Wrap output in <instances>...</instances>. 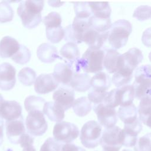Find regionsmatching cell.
Wrapping results in <instances>:
<instances>
[{
  "instance_id": "8d00e7d4",
  "label": "cell",
  "mask_w": 151,
  "mask_h": 151,
  "mask_svg": "<svg viewBox=\"0 0 151 151\" xmlns=\"http://www.w3.org/2000/svg\"><path fill=\"white\" fill-rule=\"evenodd\" d=\"M14 17V11L8 1L0 2V22L11 21Z\"/></svg>"
},
{
  "instance_id": "f35d334b",
  "label": "cell",
  "mask_w": 151,
  "mask_h": 151,
  "mask_svg": "<svg viewBox=\"0 0 151 151\" xmlns=\"http://www.w3.org/2000/svg\"><path fill=\"white\" fill-rule=\"evenodd\" d=\"M46 28L60 27L62 22L61 15L57 12H51L43 18Z\"/></svg>"
},
{
  "instance_id": "9a60e30c",
  "label": "cell",
  "mask_w": 151,
  "mask_h": 151,
  "mask_svg": "<svg viewBox=\"0 0 151 151\" xmlns=\"http://www.w3.org/2000/svg\"><path fill=\"white\" fill-rule=\"evenodd\" d=\"M123 64V58L116 50L106 49L104 51L103 67L109 73H114L118 71Z\"/></svg>"
},
{
  "instance_id": "8992f818",
  "label": "cell",
  "mask_w": 151,
  "mask_h": 151,
  "mask_svg": "<svg viewBox=\"0 0 151 151\" xmlns=\"http://www.w3.org/2000/svg\"><path fill=\"white\" fill-rule=\"evenodd\" d=\"M101 126L94 120L86 122L81 128L80 139L82 145L87 148L93 149L99 143L101 136Z\"/></svg>"
},
{
  "instance_id": "f907efd6",
  "label": "cell",
  "mask_w": 151,
  "mask_h": 151,
  "mask_svg": "<svg viewBox=\"0 0 151 151\" xmlns=\"http://www.w3.org/2000/svg\"><path fill=\"white\" fill-rule=\"evenodd\" d=\"M122 151H132V150L130 149H123Z\"/></svg>"
},
{
  "instance_id": "30bf717a",
  "label": "cell",
  "mask_w": 151,
  "mask_h": 151,
  "mask_svg": "<svg viewBox=\"0 0 151 151\" xmlns=\"http://www.w3.org/2000/svg\"><path fill=\"white\" fill-rule=\"evenodd\" d=\"M93 110L97 116L99 124L106 128H111L115 126L117 122L118 116L114 108L106 106L103 103L94 104Z\"/></svg>"
},
{
  "instance_id": "8fae6325",
  "label": "cell",
  "mask_w": 151,
  "mask_h": 151,
  "mask_svg": "<svg viewBox=\"0 0 151 151\" xmlns=\"http://www.w3.org/2000/svg\"><path fill=\"white\" fill-rule=\"evenodd\" d=\"M74 91L69 86L60 87L53 94L54 102L65 111L68 110L74 101Z\"/></svg>"
},
{
  "instance_id": "e0dca14e",
  "label": "cell",
  "mask_w": 151,
  "mask_h": 151,
  "mask_svg": "<svg viewBox=\"0 0 151 151\" xmlns=\"http://www.w3.org/2000/svg\"><path fill=\"white\" fill-rule=\"evenodd\" d=\"M107 37L108 31L99 32L90 27L83 35V42L87 44L90 48L100 50L107 40Z\"/></svg>"
},
{
  "instance_id": "ee69618b",
  "label": "cell",
  "mask_w": 151,
  "mask_h": 151,
  "mask_svg": "<svg viewBox=\"0 0 151 151\" xmlns=\"http://www.w3.org/2000/svg\"><path fill=\"white\" fill-rule=\"evenodd\" d=\"M34 138L29 134L28 133H25L19 139L18 144H20L21 147H24L29 145H32L34 143Z\"/></svg>"
},
{
  "instance_id": "f546056e",
  "label": "cell",
  "mask_w": 151,
  "mask_h": 151,
  "mask_svg": "<svg viewBox=\"0 0 151 151\" xmlns=\"http://www.w3.org/2000/svg\"><path fill=\"white\" fill-rule=\"evenodd\" d=\"M91 9L92 15L100 18H110L111 8L107 2H88Z\"/></svg>"
},
{
  "instance_id": "836d02e7",
  "label": "cell",
  "mask_w": 151,
  "mask_h": 151,
  "mask_svg": "<svg viewBox=\"0 0 151 151\" xmlns=\"http://www.w3.org/2000/svg\"><path fill=\"white\" fill-rule=\"evenodd\" d=\"M19 81L24 86H29L32 85L36 79V73L29 67L22 68L18 74Z\"/></svg>"
},
{
  "instance_id": "ffe728a7",
  "label": "cell",
  "mask_w": 151,
  "mask_h": 151,
  "mask_svg": "<svg viewBox=\"0 0 151 151\" xmlns=\"http://www.w3.org/2000/svg\"><path fill=\"white\" fill-rule=\"evenodd\" d=\"M38 59L45 63H51L57 59H61L58 54L55 46L49 43H43L38 46L37 50Z\"/></svg>"
},
{
  "instance_id": "d590c367",
  "label": "cell",
  "mask_w": 151,
  "mask_h": 151,
  "mask_svg": "<svg viewBox=\"0 0 151 151\" xmlns=\"http://www.w3.org/2000/svg\"><path fill=\"white\" fill-rule=\"evenodd\" d=\"M31 54L29 50L25 45L20 44L18 51L11 57V59L17 64H25L31 58Z\"/></svg>"
},
{
  "instance_id": "d6a6232c",
  "label": "cell",
  "mask_w": 151,
  "mask_h": 151,
  "mask_svg": "<svg viewBox=\"0 0 151 151\" xmlns=\"http://www.w3.org/2000/svg\"><path fill=\"white\" fill-rule=\"evenodd\" d=\"M45 103V99L41 97L29 96L25 100L24 106L28 112L32 110H40L42 111L43 107Z\"/></svg>"
},
{
  "instance_id": "5b68a950",
  "label": "cell",
  "mask_w": 151,
  "mask_h": 151,
  "mask_svg": "<svg viewBox=\"0 0 151 151\" xmlns=\"http://www.w3.org/2000/svg\"><path fill=\"white\" fill-rule=\"evenodd\" d=\"M134 98L132 85H126L108 92L103 103L107 107L114 108L120 105L126 106L133 103Z\"/></svg>"
},
{
  "instance_id": "5bb4252c",
  "label": "cell",
  "mask_w": 151,
  "mask_h": 151,
  "mask_svg": "<svg viewBox=\"0 0 151 151\" xmlns=\"http://www.w3.org/2000/svg\"><path fill=\"white\" fill-rule=\"evenodd\" d=\"M34 83L35 91L40 94L51 92L55 90L59 85L52 74H41L38 76Z\"/></svg>"
},
{
  "instance_id": "ba28073f",
  "label": "cell",
  "mask_w": 151,
  "mask_h": 151,
  "mask_svg": "<svg viewBox=\"0 0 151 151\" xmlns=\"http://www.w3.org/2000/svg\"><path fill=\"white\" fill-rule=\"evenodd\" d=\"M27 132L32 136L43 135L48 129V124L42 111L32 110L28 112L25 120Z\"/></svg>"
},
{
  "instance_id": "f6af8a7d",
  "label": "cell",
  "mask_w": 151,
  "mask_h": 151,
  "mask_svg": "<svg viewBox=\"0 0 151 151\" xmlns=\"http://www.w3.org/2000/svg\"><path fill=\"white\" fill-rule=\"evenodd\" d=\"M62 151H86V150L73 143H65L63 146Z\"/></svg>"
},
{
  "instance_id": "4dcf8cb0",
  "label": "cell",
  "mask_w": 151,
  "mask_h": 151,
  "mask_svg": "<svg viewBox=\"0 0 151 151\" xmlns=\"http://www.w3.org/2000/svg\"><path fill=\"white\" fill-rule=\"evenodd\" d=\"M72 107L76 115L79 117H84L91 111V103L87 97H81L74 100Z\"/></svg>"
},
{
  "instance_id": "52a82bcc",
  "label": "cell",
  "mask_w": 151,
  "mask_h": 151,
  "mask_svg": "<svg viewBox=\"0 0 151 151\" xmlns=\"http://www.w3.org/2000/svg\"><path fill=\"white\" fill-rule=\"evenodd\" d=\"M99 144L103 151H119L122 146V129L118 126L105 129Z\"/></svg>"
},
{
  "instance_id": "681fc988",
  "label": "cell",
  "mask_w": 151,
  "mask_h": 151,
  "mask_svg": "<svg viewBox=\"0 0 151 151\" xmlns=\"http://www.w3.org/2000/svg\"><path fill=\"white\" fill-rule=\"evenodd\" d=\"M5 151H13L11 148H8V149H6V150Z\"/></svg>"
},
{
  "instance_id": "ab89813d",
  "label": "cell",
  "mask_w": 151,
  "mask_h": 151,
  "mask_svg": "<svg viewBox=\"0 0 151 151\" xmlns=\"http://www.w3.org/2000/svg\"><path fill=\"white\" fill-rule=\"evenodd\" d=\"M151 135L147 133L137 139L134 146V151H150Z\"/></svg>"
},
{
  "instance_id": "d6986e66",
  "label": "cell",
  "mask_w": 151,
  "mask_h": 151,
  "mask_svg": "<svg viewBox=\"0 0 151 151\" xmlns=\"http://www.w3.org/2000/svg\"><path fill=\"white\" fill-rule=\"evenodd\" d=\"M74 71L73 68L66 63H58L54 68L52 75L55 80L64 86H69Z\"/></svg>"
},
{
  "instance_id": "cb8c5ba5",
  "label": "cell",
  "mask_w": 151,
  "mask_h": 151,
  "mask_svg": "<svg viewBox=\"0 0 151 151\" xmlns=\"http://www.w3.org/2000/svg\"><path fill=\"white\" fill-rule=\"evenodd\" d=\"M110 85V77L109 74L103 71L97 73L90 80V88L98 91H107Z\"/></svg>"
},
{
  "instance_id": "44dd1931",
  "label": "cell",
  "mask_w": 151,
  "mask_h": 151,
  "mask_svg": "<svg viewBox=\"0 0 151 151\" xmlns=\"http://www.w3.org/2000/svg\"><path fill=\"white\" fill-rule=\"evenodd\" d=\"M122 55L123 61V65L132 71L137 68L143 58L142 51L137 48H132Z\"/></svg>"
},
{
  "instance_id": "3957f363",
  "label": "cell",
  "mask_w": 151,
  "mask_h": 151,
  "mask_svg": "<svg viewBox=\"0 0 151 151\" xmlns=\"http://www.w3.org/2000/svg\"><path fill=\"white\" fill-rule=\"evenodd\" d=\"M132 31V25L127 20L119 19L112 24L108 31L107 37L108 41L112 48L117 50L124 47L126 44Z\"/></svg>"
},
{
  "instance_id": "7402d4cb",
  "label": "cell",
  "mask_w": 151,
  "mask_h": 151,
  "mask_svg": "<svg viewBox=\"0 0 151 151\" xmlns=\"http://www.w3.org/2000/svg\"><path fill=\"white\" fill-rule=\"evenodd\" d=\"M20 44L13 37L5 36L0 41V57L2 58L12 57L19 50Z\"/></svg>"
},
{
  "instance_id": "7a4b0ae2",
  "label": "cell",
  "mask_w": 151,
  "mask_h": 151,
  "mask_svg": "<svg viewBox=\"0 0 151 151\" xmlns=\"http://www.w3.org/2000/svg\"><path fill=\"white\" fill-rule=\"evenodd\" d=\"M104 50L87 48L78 61L75 73H79L80 69L85 73H97L101 71L104 69Z\"/></svg>"
},
{
  "instance_id": "bcb514c9",
  "label": "cell",
  "mask_w": 151,
  "mask_h": 151,
  "mask_svg": "<svg viewBox=\"0 0 151 151\" xmlns=\"http://www.w3.org/2000/svg\"><path fill=\"white\" fill-rule=\"evenodd\" d=\"M4 122L3 119L0 118V146L2 144L4 138Z\"/></svg>"
},
{
  "instance_id": "f1b7e54d",
  "label": "cell",
  "mask_w": 151,
  "mask_h": 151,
  "mask_svg": "<svg viewBox=\"0 0 151 151\" xmlns=\"http://www.w3.org/2000/svg\"><path fill=\"white\" fill-rule=\"evenodd\" d=\"M150 94L143 97L140 100L138 107V113L139 115V119L140 122L149 127H150Z\"/></svg>"
},
{
  "instance_id": "ac0fdd59",
  "label": "cell",
  "mask_w": 151,
  "mask_h": 151,
  "mask_svg": "<svg viewBox=\"0 0 151 151\" xmlns=\"http://www.w3.org/2000/svg\"><path fill=\"white\" fill-rule=\"evenodd\" d=\"M62 59L64 58L66 64L70 65L74 72L76 71L77 64L80 60V50L77 45L72 42L65 44L60 50Z\"/></svg>"
},
{
  "instance_id": "74e56055",
  "label": "cell",
  "mask_w": 151,
  "mask_h": 151,
  "mask_svg": "<svg viewBox=\"0 0 151 151\" xmlns=\"http://www.w3.org/2000/svg\"><path fill=\"white\" fill-rule=\"evenodd\" d=\"M46 36L51 42L58 43L64 37V30L61 26L46 28Z\"/></svg>"
},
{
  "instance_id": "1f68e13d",
  "label": "cell",
  "mask_w": 151,
  "mask_h": 151,
  "mask_svg": "<svg viewBox=\"0 0 151 151\" xmlns=\"http://www.w3.org/2000/svg\"><path fill=\"white\" fill-rule=\"evenodd\" d=\"M90 27L99 32L108 31L111 26L110 18H100L91 15L88 18Z\"/></svg>"
},
{
  "instance_id": "c3c4849f",
  "label": "cell",
  "mask_w": 151,
  "mask_h": 151,
  "mask_svg": "<svg viewBox=\"0 0 151 151\" xmlns=\"http://www.w3.org/2000/svg\"><path fill=\"white\" fill-rule=\"evenodd\" d=\"M4 101V97H3V96L0 94V106H1V105L2 104V102Z\"/></svg>"
},
{
  "instance_id": "e575fe53",
  "label": "cell",
  "mask_w": 151,
  "mask_h": 151,
  "mask_svg": "<svg viewBox=\"0 0 151 151\" xmlns=\"http://www.w3.org/2000/svg\"><path fill=\"white\" fill-rule=\"evenodd\" d=\"M76 17L78 18L87 19L92 15L91 9L88 2H73Z\"/></svg>"
},
{
  "instance_id": "2e32d148",
  "label": "cell",
  "mask_w": 151,
  "mask_h": 151,
  "mask_svg": "<svg viewBox=\"0 0 151 151\" xmlns=\"http://www.w3.org/2000/svg\"><path fill=\"white\" fill-rule=\"evenodd\" d=\"M22 107L14 100H5L0 106V118L6 121L14 120L22 116Z\"/></svg>"
},
{
  "instance_id": "6da1fadb",
  "label": "cell",
  "mask_w": 151,
  "mask_h": 151,
  "mask_svg": "<svg viewBox=\"0 0 151 151\" xmlns=\"http://www.w3.org/2000/svg\"><path fill=\"white\" fill-rule=\"evenodd\" d=\"M44 5V1L28 0L20 2L17 14L20 17L22 25L28 29H32L42 21L41 11Z\"/></svg>"
},
{
  "instance_id": "d4e9b609",
  "label": "cell",
  "mask_w": 151,
  "mask_h": 151,
  "mask_svg": "<svg viewBox=\"0 0 151 151\" xmlns=\"http://www.w3.org/2000/svg\"><path fill=\"white\" fill-rule=\"evenodd\" d=\"M42 112L50 120L57 123L62 122L65 116L63 108L54 101L46 102L44 105Z\"/></svg>"
},
{
  "instance_id": "7dc6e473",
  "label": "cell",
  "mask_w": 151,
  "mask_h": 151,
  "mask_svg": "<svg viewBox=\"0 0 151 151\" xmlns=\"http://www.w3.org/2000/svg\"><path fill=\"white\" fill-rule=\"evenodd\" d=\"M22 151H36V150L32 145H29L23 147Z\"/></svg>"
},
{
  "instance_id": "277c9868",
  "label": "cell",
  "mask_w": 151,
  "mask_h": 151,
  "mask_svg": "<svg viewBox=\"0 0 151 151\" xmlns=\"http://www.w3.org/2000/svg\"><path fill=\"white\" fill-rule=\"evenodd\" d=\"M134 81L132 85L134 97L141 100L150 94L151 74L150 65H143L137 67L134 71Z\"/></svg>"
},
{
  "instance_id": "484cf974",
  "label": "cell",
  "mask_w": 151,
  "mask_h": 151,
  "mask_svg": "<svg viewBox=\"0 0 151 151\" xmlns=\"http://www.w3.org/2000/svg\"><path fill=\"white\" fill-rule=\"evenodd\" d=\"M71 25L75 43L76 44L81 43L84 33L90 28L88 18L83 19L75 17Z\"/></svg>"
},
{
  "instance_id": "4fadbf2b",
  "label": "cell",
  "mask_w": 151,
  "mask_h": 151,
  "mask_svg": "<svg viewBox=\"0 0 151 151\" xmlns=\"http://www.w3.org/2000/svg\"><path fill=\"white\" fill-rule=\"evenodd\" d=\"M6 134L9 141L13 144H18L20 137L25 133L23 117L5 122Z\"/></svg>"
},
{
  "instance_id": "4316f807",
  "label": "cell",
  "mask_w": 151,
  "mask_h": 151,
  "mask_svg": "<svg viewBox=\"0 0 151 151\" xmlns=\"http://www.w3.org/2000/svg\"><path fill=\"white\" fill-rule=\"evenodd\" d=\"M133 71L128 68L122 66L112 77V83L117 88L127 85L133 77Z\"/></svg>"
},
{
  "instance_id": "7c38bea8",
  "label": "cell",
  "mask_w": 151,
  "mask_h": 151,
  "mask_svg": "<svg viewBox=\"0 0 151 151\" xmlns=\"http://www.w3.org/2000/svg\"><path fill=\"white\" fill-rule=\"evenodd\" d=\"M16 70L8 63L0 65V89L4 91L11 90L16 83Z\"/></svg>"
},
{
  "instance_id": "83f0119b",
  "label": "cell",
  "mask_w": 151,
  "mask_h": 151,
  "mask_svg": "<svg viewBox=\"0 0 151 151\" xmlns=\"http://www.w3.org/2000/svg\"><path fill=\"white\" fill-rule=\"evenodd\" d=\"M117 114L124 124H131L138 118L137 108L133 103L126 106H120Z\"/></svg>"
},
{
  "instance_id": "b9f144b4",
  "label": "cell",
  "mask_w": 151,
  "mask_h": 151,
  "mask_svg": "<svg viewBox=\"0 0 151 151\" xmlns=\"http://www.w3.org/2000/svg\"><path fill=\"white\" fill-rule=\"evenodd\" d=\"M151 8L147 5H140L134 11L133 17L139 21H145L150 18Z\"/></svg>"
},
{
  "instance_id": "7bdbcfd3",
  "label": "cell",
  "mask_w": 151,
  "mask_h": 151,
  "mask_svg": "<svg viewBox=\"0 0 151 151\" xmlns=\"http://www.w3.org/2000/svg\"><path fill=\"white\" fill-rule=\"evenodd\" d=\"M108 92H100L90 88L88 93V99L90 102H93L94 104H97L103 103L104 98L107 96Z\"/></svg>"
},
{
  "instance_id": "9c48e42d",
  "label": "cell",
  "mask_w": 151,
  "mask_h": 151,
  "mask_svg": "<svg viewBox=\"0 0 151 151\" xmlns=\"http://www.w3.org/2000/svg\"><path fill=\"white\" fill-rule=\"evenodd\" d=\"M77 126L70 122H61L57 123L53 129L54 139L61 143H70L79 135Z\"/></svg>"
},
{
  "instance_id": "60d3db41",
  "label": "cell",
  "mask_w": 151,
  "mask_h": 151,
  "mask_svg": "<svg viewBox=\"0 0 151 151\" xmlns=\"http://www.w3.org/2000/svg\"><path fill=\"white\" fill-rule=\"evenodd\" d=\"M63 143L56 141L52 137H48L41 147L40 151H62Z\"/></svg>"
},
{
  "instance_id": "603a6c76",
  "label": "cell",
  "mask_w": 151,
  "mask_h": 151,
  "mask_svg": "<svg viewBox=\"0 0 151 151\" xmlns=\"http://www.w3.org/2000/svg\"><path fill=\"white\" fill-rule=\"evenodd\" d=\"M90 80V76L87 73L74 72L70 82L69 86L77 91L84 92L91 87Z\"/></svg>"
}]
</instances>
